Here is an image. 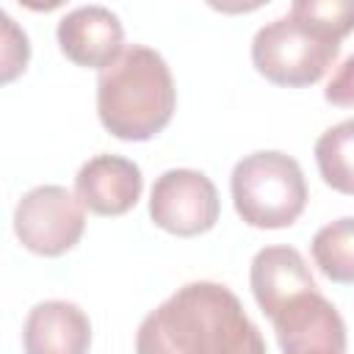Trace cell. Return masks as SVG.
Wrapping results in <instances>:
<instances>
[{
  "mask_svg": "<svg viewBox=\"0 0 354 354\" xmlns=\"http://www.w3.org/2000/svg\"><path fill=\"white\" fill-rule=\"evenodd\" d=\"M28 55H30L28 36L14 25V19L8 14H3V75H0V80L11 83L19 72H25Z\"/></svg>",
  "mask_w": 354,
  "mask_h": 354,
  "instance_id": "15",
  "label": "cell"
},
{
  "mask_svg": "<svg viewBox=\"0 0 354 354\" xmlns=\"http://www.w3.org/2000/svg\"><path fill=\"white\" fill-rule=\"evenodd\" d=\"M340 55V41L324 39L290 14L263 25L252 39V64L274 86L301 88L324 77Z\"/></svg>",
  "mask_w": 354,
  "mask_h": 354,
  "instance_id": "4",
  "label": "cell"
},
{
  "mask_svg": "<svg viewBox=\"0 0 354 354\" xmlns=\"http://www.w3.org/2000/svg\"><path fill=\"white\" fill-rule=\"evenodd\" d=\"M22 8H30V11H55V8H61L66 0H17Z\"/></svg>",
  "mask_w": 354,
  "mask_h": 354,
  "instance_id": "18",
  "label": "cell"
},
{
  "mask_svg": "<svg viewBox=\"0 0 354 354\" xmlns=\"http://www.w3.org/2000/svg\"><path fill=\"white\" fill-rule=\"evenodd\" d=\"M290 17L324 39L343 41L354 33V0H293Z\"/></svg>",
  "mask_w": 354,
  "mask_h": 354,
  "instance_id": "14",
  "label": "cell"
},
{
  "mask_svg": "<svg viewBox=\"0 0 354 354\" xmlns=\"http://www.w3.org/2000/svg\"><path fill=\"white\" fill-rule=\"evenodd\" d=\"M22 346L28 354H83L91 346V321L75 301H39L25 318Z\"/></svg>",
  "mask_w": 354,
  "mask_h": 354,
  "instance_id": "10",
  "label": "cell"
},
{
  "mask_svg": "<svg viewBox=\"0 0 354 354\" xmlns=\"http://www.w3.org/2000/svg\"><path fill=\"white\" fill-rule=\"evenodd\" d=\"M315 163L332 191L354 196V119H346L318 136Z\"/></svg>",
  "mask_w": 354,
  "mask_h": 354,
  "instance_id": "12",
  "label": "cell"
},
{
  "mask_svg": "<svg viewBox=\"0 0 354 354\" xmlns=\"http://www.w3.org/2000/svg\"><path fill=\"white\" fill-rule=\"evenodd\" d=\"M313 260L326 279L354 285V216L329 221L315 232Z\"/></svg>",
  "mask_w": 354,
  "mask_h": 354,
  "instance_id": "13",
  "label": "cell"
},
{
  "mask_svg": "<svg viewBox=\"0 0 354 354\" xmlns=\"http://www.w3.org/2000/svg\"><path fill=\"white\" fill-rule=\"evenodd\" d=\"M324 100L337 108H354V55H348L329 77Z\"/></svg>",
  "mask_w": 354,
  "mask_h": 354,
  "instance_id": "16",
  "label": "cell"
},
{
  "mask_svg": "<svg viewBox=\"0 0 354 354\" xmlns=\"http://www.w3.org/2000/svg\"><path fill=\"white\" fill-rule=\"evenodd\" d=\"M213 11H221V14H230V17H238V14H252L257 8H263L266 3L271 0H205Z\"/></svg>",
  "mask_w": 354,
  "mask_h": 354,
  "instance_id": "17",
  "label": "cell"
},
{
  "mask_svg": "<svg viewBox=\"0 0 354 354\" xmlns=\"http://www.w3.org/2000/svg\"><path fill=\"white\" fill-rule=\"evenodd\" d=\"M235 213L257 230L290 227L307 207V183L296 158L260 149L241 158L230 177Z\"/></svg>",
  "mask_w": 354,
  "mask_h": 354,
  "instance_id": "3",
  "label": "cell"
},
{
  "mask_svg": "<svg viewBox=\"0 0 354 354\" xmlns=\"http://www.w3.org/2000/svg\"><path fill=\"white\" fill-rule=\"evenodd\" d=\"M249 285L257 307L271 318L290 296L318 288L307 260L293 246H266L252 257Z\"/></svg>",
  "mask_w": 354,
  "mask_h": 354,
  "instance_id": "11",
  "label": "cell"
},
{
  "mask_svg": "<svg viewBox=\"0 0 354 354\" xmlns=\"http://www.w3.org/2000/svg\"><path fill=\"white\" fill-rule=\"evenodd\" d=\"M138 354H263L266 343L238 296L218 282H188L138 326Z\"/></svg>",
  "mask_w": 354,
  "mask_h": 354,
  "instance_id": "1",
  "label": "cell"
},
{
  "mask_svg": "<svg viewBox=\"0 0 354 354\" xmlns=\"http://www.w3.org/2000/svg\"><path fill=\"white\" fill-rule=\"evenodd\" d=\"M86 205L64 185L30 188L14 210V232L19 243L41 257H61L75 249L86 230Z\"/></svg>",
  "mask_w": 354,
  "mask_h": 354,
  "instance_id": "5",
  "label": "cell"
},
{
  "mask_svg": "<svg viewBox=\"0 0 354 354\" xmlns=\"http://www.w3.org/2000/svg\"><path fill=\"white\" fill-rule=\"evenodd\" d=\"M218 213V191L213 180L196 169H169L152 185L149 218L177 238H194L213 230Z\"/></svg>",
  "mask_w": 354,
  "mask_h": 354,
  "instance_id": "6",
  "label": "cell"
},
{
  "mask_svg": "<svg viewBox=\"0 0 354 354\" xmlns=\"http://www.w3.org/2000/svg\"><path fill=\"white\" fill-rule=\"evenodd\" d=\"M277 343L285 354H343L346 324L318 288L290 296L271 315Z\"/></svg>",
  "mask_w": 354,
  "mask_h": 354,
  "instance_id": "7",
  "label": "cell"
},
{
  "mask_svg": "<svg viewBox=\"0 0 354 354\" xmlns=\"http://www.w3.org/2000/svg\"><path fill=\"white\" fill-rule=\"evenodd\" d=\"M61 53L86 69H105L124 50V28L105 6H80L58 22Z\"/></svg>",
  "mask_w": 354,
  "mask_h": 354,
  "instance_id": "8",
  "label": "cell"
},
{
  "mask_svg": "<svg viewBox=\"0 0 354 354\" xmlns=\"http://www.w3.org/2000/svg\"><path fill=\"white\" fill-rule=\"evenodd\" d=\"M144 191L141 169L122 155H94L75 177V194L97 216H124Z\"/></svg>",
  "mask_w": 354,
  "mask_h": 354,
  "instance_id": "9",
  "label": "cell"
},
{
  "mask_svg": "<svg viewBox=\"0 0 354 354\" xmlns=\"http://www.w3.org/2000/svg\"><path fill=\"white\" fill-rule=\"evenodd\" d=\"M177 88L160 53L127 44L97 77V113L119 141H149L174 116Z\"/></svg>",
  "mask_w": 354,
  "mask_h": 354,
  "instance_id": "2",
  "label": "cell"
}]
</instances>
